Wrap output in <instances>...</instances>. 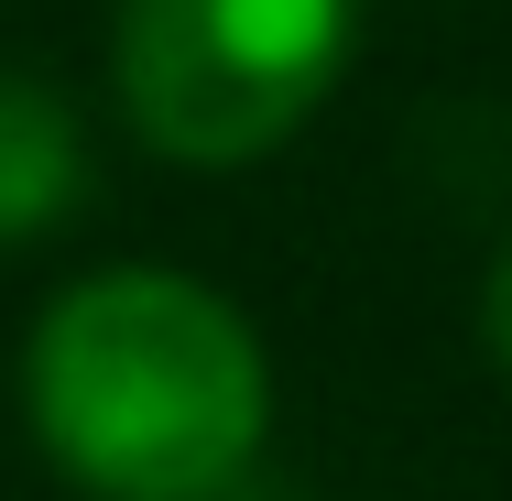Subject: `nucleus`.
Returning a JSON list of instances; mask_svg holds the SVG:
<instances>
[{"mask_svg": "<svg viewBox=\"0 0 512 501\" xmlns=\"http://www.w3.org/2000/svg\"><path fill=\"white\" fill-rule=\"evenodd\" d=\"M22 403L44 458L99 501H218L262 458L273 371L229 295L186 273H88L33 327Z\"/></svg>", "mask_w": 512, "mask_h": 501, "instance_id": "obj_1", "label": "nucleus"}, {"mask_svg": "<svg viewBox=\"0 0 512 501\" xmlns=\"http://www.w3.org/2000/svg\"><path fill=\"white\" fill-rule=\"evenodd\" d=\"M360 44V0H120V109L153 153L229 175L295 142Z\"/></svg>", "mask_w": 512, "mask_h": 501, "instance_id": "obj_2", "label": "nucleus"}, {"mask_svg": "<svg viewBox=\"0 0 512 501\" xmlns=\"http://www.w3.org/2000/svg\"><path fill=\"white\" fill-rule=\"evenodd\" d=\"M88 207V142L77 109L44 77H0V240H44Z\"/></svg>", "mask_w": 512, "mask_h": 501, "instance_id": "obj_3", "label": "nucleus"}, {"mask_svg": "<svg viewBox=\"0 0 512 501\" xmlns=\"http://www.w3.org/2000/svg\"><path fill=\"white\" fill-rule=\"evenodd\" d=\"M480 327H491V360L512 371V251L491 262V295H480Z\"/></svg>", "mask_w": 512, "mask_h": 501, "instance_id": "obj_4", "label": "nucleus"}, {"mask_svg": "<svg viewBox=\"0 0 512 501\" xmlns=\"http://www.w3.org/2000/svg\"><path fill=\"white\" fill-rule=\"evenodd\" d=\"M218 501H273V491H218Z\"/></svg>", "mask_w": 512, "mask_h": 501, "instance_id": "obj_5", "label": "nucleus"}]
</instances>
